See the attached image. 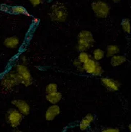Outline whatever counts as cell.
Listing matches in <instances>:
<instances>
[{"label":"cell","mask_w":131,"mask_h":132,"mask_svg":"<svg viewBox=\"0 0 131 132\" xmlns=\"http://www.w3.org/2000/svg\"><path fill=\"white\" fill-rule=\"evenodd\" d=\"M68 10L61 2H56L50 7L49 16L52 21L64 22L68 18Z\"/></svg>","instance_id":"obj_1"},{"label":"cell","mask_w":131,"mask_h":132,"mask_svg":"<svg viewBox=\"0 0 131 132\" xmlns=\"http://www.w3.org/2000/svg\"><path fill=\"white\" fill-rule=\"evenodd\" d=\"M94 39L92 33L88 30H82L78 33L76 48L80 52L86 51L94 46Z\"/></svg>","instance_id":"obj_2"},{"label":"cell","mask_w":131,"mask_h":132,"mask_svg":"<svg viewBox=\"0 0 131 132\" xmlns=\"http://www.w3.org/2000/svg\"><path fill=\"white\" fill-rule=\"evenodd\" d=\"M91 6L97 18H106L110 14V7L106 2L97 0L92 2Z\"/></svg>","instance_id":"obj_3"},{"label":"cell","mask_w":131,"mask_h":132,"mask_svg":"<svg viewBox=\"0 0 131 132\" xmlns=\"http://www.w3.org/2000/svg\"><path fill=\"white\" fill-rule=\"evenodd\" d=\"M16 72L18 74L20 83L25 87H29L32 83V75L28 68L23 64H18L16 66Z\"/></svg>","instance_id":"obj_4"},{"label":"cell","mask_w":131,"mask_h":132,"mask_svg":"<svg viewBox=\"0 0 131 132\" xmlns=\"http://www.w3.org/2000/svg\"><path fill=\"white\" fill-rule=\"evenodd\" d=\"M20 84V80L16 71H10L6 73L1 80L2 86L7 89H12Z\"/></svg>","instance_id":"obj_5"},{"label":"cell","mask_w":131,"mask_h":132,"mask_svg":"<svg viewBox=\"0 0 131 132\" xmlns=\"http://www.w3.org/2000/svg\"><path fill=\"white\" fill-rule=\"evenodd\" d=\"M23 115L20 113L16 108H10L9 109L6 114V121L9 123V125L13 129L18 128L22 121Z\"/></svg>","instance_id":"obj_6"},{"label":"cell","mask_w":131,"mask_h":132,"mask_svg":"<svg viewBox=\"0 0 131 132\" xmlns=\"http://www.w3.org/2000/svg\"><path fill=\"white\" fill-rule=\"evenodd\" d=\"M12 104L16 107V109L23 116H28L30 113V106L23 100H14L12 101Z\"/></svg>","instance_id":"obj_7"},{"label":"cell","mask_w":131,"mask_h":132,"mask_svg":"<svg viewBox=\"0 0 131 132\" xmlns=\"http://www.w3.org/2000/svg\"><path fill=\"white\" fill-rule=\"evenodd\" d=\"M101 82L103 85L106 87L107 89L111 92H116L119 90L120 87V83L113 79L102 77L101 79Z\"/></svg>","instance_id":"obj_8"},{"label":"cell","mask_w":131,"mask_h":132,"mask_svg":"<svg viewBox=\"0 0 131 132\" xmlns=\"http://www.w3.org/2000/svg\"><path fill=\"white\" fill-rule=\"evenodd\" d=\"M60 107L56 104L52 105L50 107H48V108L46 111V114H45L46 120L48 121H52L53 120L55 119L56 116L60 114Z\"/></svg>","instance_id":"obj_9"},{"label":"cell","mask_w":131,"mask_h":132,"mask_svg":"<svg viewBox=\"0 0 131 132\" xmlns=\"http://www.w3.org/2000/svg\"><path fill=\"white\" fill-rule=\"evenodd\" d=\"M94 116L92 113H87L79 123V129L81 131H86L94 121Z\"/></svg>","instance_id":"obj_10"},{"label":"cell","mask_w":131,"mask_h":132,"mask_svg":"<svg viewBox=\"0 0 131 132\" xmlns=\"http://www.w3.org/2000/svg\"><path fill=\"white\" fill-rule=\"evenodd\" d=\"M20 44V40L17 36H12L7 38L4 41V45L7 48L15 49L18 48Z\"/></svg>","instance_id":"obj_11"},{"label":"cell","mask_w":131,"mask_h":132,"mask_svg":"<svg viewBox=\"0 0 131 132\" xmlns=\"http://www.w3.org/2000/svg\"><path fill=\"white\" fill-rule=\"evenodd\" d=\"M46 98L50 103H51L52 105H55V104L59 103L60 100L62 99V94L57 91L55 93L47 94Z\"/></svg>","instance_id":"obj_12"},{"label":"cell","mask_w":131,"mask_h":132,"mask_svg":"<svg viewBox=\"0 0 131 132\" xmlns=\"http://www.w3.org/2000/svg\"><path fill=\"white\" fill-rule=\"evenodd\" d=\"M97 62V61H94L93 59L91 58L89 61H86L84 64H83V71L88 73V74L93 75L94 69H95Z\"/></svg>","instance_id":"obj_13"},{"label":"cell","mask_w":131,"mask_h":132,"mask_svg":"<svg viewBox=\"0 0 131 132\" xmlns=\"http://www.w3.org/2000/svg\"><path fill=\"white\" fill-rule=\"evenodd\" d=\"M127 60V59L124 56L122 55H115L111 57L110 60V64L112 67H117L122 65L123 63H125Z\"/></svg>","instance_id":"obj_14"},{"label":"cell","mask_w":131,"mask_h":132,"mask_svg":"<svg viewBox=\"0 0 131 132\" xmlns=\"http://www.w3.org/2000/svg\"><path fill=\"white\" fill-rule=\"evenodd\" d=\"M120 52V47L116 45H109L107 46L106 56L107 57H112L117 55Z\"/></svg>","instance_id":"obj_15"},{"label":"cell","mask_w":131,"mask_h":132,"mask_svg":"<svg viewBox=\"0 0 131 132\" xmlns=\"http://www.w3.org/2000/svg\"><path fill=\"white\" fill-rule=\"evenodd\" d=\"M11 11L12 13L18 14H23L28 17H31L30 14L29 13L28 10L25 9V7H22V6H14V7H12Z\"/></svg>","instance_id":"obj_16"},{"label":"cell","mask_w":131,"mask_h":132,"mask_svg":"<svg viewBox=\"0 0 131 132\" xmlns=\"http://www.w3.org/2000/svg\"><path fill=\"white\" fill-rule=\"evenodd\" d=\"M104 52L100 48H97L93 51V59L96 61L102 60L104 56Z\"/></svg>","instance_id":"obj_17"},{"label":"cell","mask_w":131,"mask_h":132,"mask_svg":"<svg viewBox=\"0 0 131 132\" xmlns=\"http://www.w3.org/2000/svg\"><path fill=\"white\" fill-rule=\"evenodd\" d=\"M121 26L123 31L129 34L130 32V22L128 18H124L121 22Z\"/></svg>","instance_id":"obj_18"},{"label":"cell","mask_w":131,"mask_h":132,"mask_svg":"<svg viewBox=\"0 0 131 132\" xmlns=\"http://www.w3.org/2000/svg\"><path fill=\"white\" fill-rule=\"evenodd\" d=\"M90 59H91V56H90L89 54H87L86 51H82V52H80L77 59L83 64L86 63L87 61H89Z\"/></svg>","instance_id":"obj_19"},{"label":"cell","mask_w":131,"mask_h":132,"mask_svg":"<svg viewBox=\"0 0 131 132\" xmlns=\"http://www.w3.org/2000/svg\"><path fill=\"white\" fill-rule=\"evenodd\" d=\"M57 90H58V85L56 83H50L46 87V93L47 94L55 93L57 92Z\"/></svg>","instance_id":"obj_20"},{"label":"cell","mask_w":131,"mask_h":132,"mask_svg":"<svg viewBox=\"0 0 131 132\" xmlns=\"http://www.w3.org/2000/svg\"><path fill=\"white\" fill-rule=\"evenodd\" d=\"M102 67H101L100 64L97 61V64H96V67L95 69H94V73H93V75H94V76H101V75H102Z\"/></svg>","instance_id":"obj_21"},{"label":"cell","mask_w":131,"mask_h":132,"mask_svg":"<svg viewBox=\"0 0 131 132\" xmlns=\"http://www.w3.org/2000/svg\"><path fill=\"white\" fill-rule=\"evenodd\" d=\"M74 65L75 67L78 69L79 71H83V64H82L80 61H78V59H76V60H74Z\"/></svg>","instance_id":"obj_22"},{"label":"cell","mask_w":131,"mask_h":132,"mask_svg":"<svg viewBox=\"0 0 131 132\" xmlns=\"http://www.w3.org/2000/svg\"><path fill=\"white\" fill-rule=\"evenodd\" d=\"M102 132H120V129L118 128H106L102 130Z\"/></svg>","instance_id":"obj_23"},{"label":"cell","mask_w":131,"mask_h":132,"mask_svg":"<svg viewBox=\"0 0 131 132\" xmlns=\"http://www.w3.org/2000/svg\"><path fill=\"white\" fill-rule=\"evenodd\" d=\"M33 7H37L41 4L42 0H28Z\"/></svg>","instance_id":"obj_24"},{"label":"cell","mask_w":131,"mask_h":132,"mask_svg":"<svg viewBox=\"0 0 131 132\" xmlns=\"http://www.w3.org/2000/svg\"><path fill=\"white\" fill-rule=\"evenodd\" d=\"M32 21H33V22H34V23H38V22H39V19H38V18H33V20H32Z\"/></svg>","instance_id":"obj_25"},{"label":"cell","mask_w":131,"mask_h":132,"mask_svg":"<svg viewBox=\"0 0 131 132\" xmlns=\"http://www.w3.org/2000/svg\"><path fill=\"white\" fill-rule=\"evenodd\" d=\"M113 2H115V3H118V2H120L121 0H112Z\"/></svg>","instance_id":"obj_26"},{"label":"cell","mask_w":131,"mask_h":132,"mask_svg":"<svg viewBox=\"0 0 131 132\" xmlns=\"http://www.w3.org/2000/svg\"><path fill=\"white\" fill-rule=\"evenodd\" d=\"M128 129H129V131H131V125L130 124H129V126H128Z\"/></svg>","instance_id":"obj_27"},{"label":"cell","mask_w":131,"mask_h":132,"mask_svg":"<svg viewBox=\"0 0 131 132\" xmlns=\"http://www.w3.org/2000/svg\"><path fill=\"white\" fill-rule=\"evenodd\" d=\"M14 132H22V131H19V130H16V131H14Z\"/></svg>","instance_id":"obj_28"}]
</instances>
